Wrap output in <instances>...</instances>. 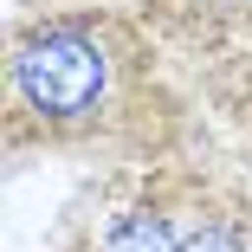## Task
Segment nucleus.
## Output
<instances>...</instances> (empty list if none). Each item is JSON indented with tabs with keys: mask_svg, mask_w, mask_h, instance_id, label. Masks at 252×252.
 <instances>
[{
	"mask_svg": "<svg viewBox=\"0 0 252 252\" xmlns=\"http://www.w3.org/2000/svg\"><path fill=\"white\" fill-rule=\"evenodd\" d=\"M117 91L110 32L91 20H39L13 45V104L45 129H91Z\"/></svg>",
	"mask_w": 252,
	"mask_h": 252,
	"instance_id": "f257e3e1",
	"label": "nucleus"
},
{
	"mask_svg": "<svg viewBox=\"0 0 252 252\" xmlns=\"http://www.w3.org/2000/svg\"><path fill=\"white\" fill-rule=\"evenodd\" d=\"M104 252H181V226H175L168 214L136 207V214H123V220L104 233Z\"/></svg>",
	"mask_w": 252,
	"mask_h": 252,
	"instance_id": "f03ea898",
	"label": "nucleus"
},
{
	"mask_svg": "<svg viewBox=\"0 0 252 252\" xmlns=\"http://www.w3.org/2000/svg\"><path fill=\"white\" fill-rule=\"evenodd\" d=\"M181 252H246V239L220 220H200V226H181Z\"/></svg>",
	"mask_w": 252,
	"mask_h": 252,
	"instance_id": "7ed1b4c3",
	"label": "nucleus"
},
{
	"mask_svg": "<svg viewBox=\"0 0 252 252\" xmlns=\"http://www.w3.org/2000/svg\"><path fill=\"white\" fill-rule=\"evenodd\" d=\"M194 7H207L214 20H246V13H252V0H194Z\"/></svg>",
	"mask_w": 252,
	"mask_h": 252,
	"instance_id": "20e7f679",
	"label": "nucleus"
}]
</instances>
